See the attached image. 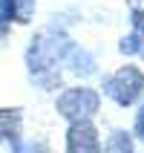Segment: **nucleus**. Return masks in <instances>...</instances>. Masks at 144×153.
Segmentation results:
<instances>
[{"instance_id": "7", "label": "nucleus", "mask_w": 144, "mask_h": 153, "mask_svg": "<svg viewBox=\"0 0 144 153\" xmlns=\"http://www.w3.org/2000/svg\"><path fill=\"white\" fill-rule=\"evenodd\" d=\"M12 153H49V147H46L43 139H38V142H20V147Z\"/></svg>"}, {"instance_id": "4", "label": "nucleus", "mask_w": 144, "mask_h": 153, "mask_svg": "<svg viewBox=\"0 0 144 153\" xmlns=\"http://www.w3.org/2000/svg\"><path fill=\"white\" fill-rule=\"evenodd\" d=\"M23 142V116L17 107H0V145L17 150Z\"/></svg>"}, {"instance_id": "2", "label": "nucleus", "mask_w": 144, "mask_h": 153, "mask_svg": "<svg viewBox=\"0 0 144 153\" xmlns=\"http://www.w3.org/2000/svg\"><path fill=\"white\" fill-rule=\"evenodd\" d=\"M144 90V75L138 67H121L115 75H110L104 81V93L110 95L115 104L127 107L138 98V93Z\"/></svg>"}, {"instance_id": "5", "label": "nucleus", "mask_w": 144, "mask_h": 153, "mask_svg": "<svg viewBox=\"0 0 144 153\" xmlns=\"http://www.w3.org/2000/svg\"><path fill=\"white\" fill-rule=\"evenodd\" d=\"M9 6H12L15 23H29V20H32V15H35L38 0H9Z\"/></svg>"}, {"instance_id": "8", "label": "nucleus", "mask_w": 144, "mask_h": 153, "mask_svg": "<svg viewBox=\"0 0 144 153\" xmlns=\"http://www.w3.org/2000/svg\"><path fill=\"white\" fill-rule=\"evenodd\" d=\"M136 133L141 136V142H144V107L138 110V116H136Z\"/></svg>"}, {"instance_id": "6", "label": "nucleus", "mask_w": 144, "mask_h": 153, "mask_svg": "<svg viewBox=\"0 0 144 153\" xmlns=\"http://www.w3.org/2000/svg\"><path fill=\"white\" fill-rule=\"evenodd\" d=\"M104 153H133V142H130V136H127V133L115 130V133L107 139V145H104Z\"/></svg>"}, {"instance_id": "3", "label": "nucleus", "mask_w": 144, "mask_h": 153, "mask_svg": "<svg viewBox=\"0 0 144 153\" xmlns=\"http://www.w3.org/2000/svg\"><path fill=\"white\" fill-rule=\"evenodd\" d=\"M66 153H101V139L92 121H72L66 130Z\"/></svg>"}, {"instance_id": "1", "label": "nucleus", "mask_w": 144, "mask_h": 153, "mask_svg": "<svg viewBox=\"0 0 144 153\" xmlns=\"http://www.w3.org/2000/svg\"><path fill=\"white\" fill-rule=\"evenodd\" d=\"M98 104H101V98H98L95 90H89V87H69V90H64L58 95L55 107L72 124V121H89L98 113Z\"/></svg>"}]
</instances>
